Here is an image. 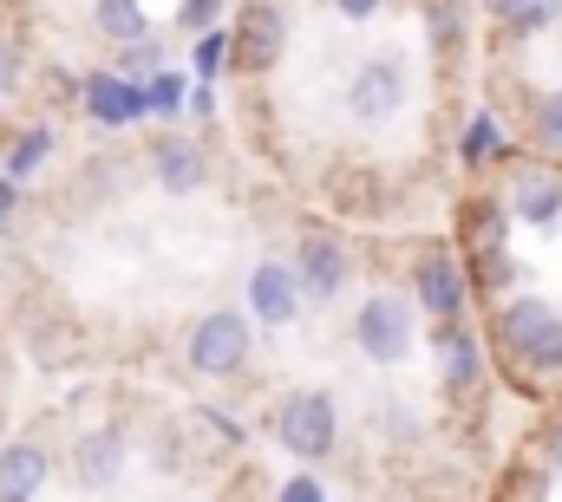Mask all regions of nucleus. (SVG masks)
<instances>
[{
	"instance_id": "obj_1",
	"label": "nucleus",
	"mask_w": 562,
	"mask_h": 502,
	"mask_svg": "<svg viewBox=\"0 0 562 502\" xmlns=\"http://www.w3.org/2000/svg\"><path fill=\"white\" fill-rule=\"evenodd\" d=\"M334 437H340V411H334V398L327 391H288L276 404V444L281 450H294V457H327L334 450Z\"/></svg>"
},
{
	"instance_id": "obj_2",
	"label": "nucleus",
	"mask_w": 562,
	"mask_h": 502,
	"mask_svg": "<svg viewBox=\"0 0 562 502\" xmlns=\"http://www.w3.org/2000/svg\"><path fill=\"white\" fill-rule=\"evenodd\" d=\"M353 340H360L367 360L400 366V360L413 353V307H406L400 294H373V300L360 307V320H353Z\"/></svg>"
},
{
	"instance_id": "obj_3",
	"label": "nucleus",
	"mask_w": 562,
	"mask_h": 502,
	"mask_svg": "<svg viewBox=\"0 0 562 502\" xmlns=\"http://www.w3.org/2000/svg\"><path fill=\"white\" fill-rule=\"evenodd\" d=\"M504 340L524 366H562V320L543 300H510L504 307Z\"/></svg>"
},
{
	"instance_id": "obj_4",
	"label": "nucleus",
	"mask_w": 562,
	"mask_h": 502,
	"mask_svg": "<svg viewBox=\"0 0 562 502\" xmlns=\"http://www.w3.org/2000/svg\"><path fill=\"white\" fill-rule=\"evenodd\" d=\"M249 360V320L243 313H229V307H216V313H203L196 320V333H190V366L210 378L236 373Z\"/></svg>"
},
{
	"instance_id": "obj_5",
	"label": "nucleus",
	"mask_w": 562,
	"mask_h": 502,
	"mask_svg": "<svg viewBox=\"0 0 562 502\" xmlns=\"http://www.w3.org/2000/svg\"><path fill=\"white\" fill-rule=\"evenodd\" d=\"M406 105V72L393 66V59H367L360 72H353V85H347V112L360 118V125H380V118H393Z\"/></svg>"
},
{
	"instance_id": "obj_6",
	"label": "nucleus",
	"mask_w": 562,
	"mask_h": 502,
	"mask_svg": "<svg viewBox=\"0 0 562 502\" xmlns=\"http://www.w3.org/2000/svg\"><path fill=\"white\" fill-rule=\"evenodd\" d=\"M229 46H236L229 59H236L243 72H269V66L281 59V46H288V20H281V7L256 0V7L236 20V39H229Z\"/></svg>"
},
{
	"instance_id": "obj_7",
	"label": "nucleus",
	"mask_w": 562,
	"mask_h": 502,
	"mask_svg": "<svg viewBox=\"0 0 562 502\" xmlns=\"http://www.w3.org/2000/svg\"><path fill=\"white\" fill-rule=\"evenodd\" d=\"M249 307L262 313V320H276V327H288L294 313H301V281L281 267V261H262L256 274H249Z\"/></svg>"
},
{
	"instance_id": "obj_8",
	"label": "nucleus",
	"mask_w": 562,
	"mask_h": 502,
	"mask_svg": "<svg viewBox=\"0 0 562 502\" xmlns=\"http://www.w3.org/2000/svg\"><path fill=\"white\" fill-rule=\"evenodd\" d=\"M419 307H431L438 320L464 313V267L451 254H425L419 261Z\"/></svg>"
},
{
	"instance_id": "obj_9",
	"label": "nucleus",
	"mask_w": 562,
	"mask_h": 502,
	"mask_svg": "<svg viewBox=\"0 0 562 502\" xmlns=\"http://www.w3.org/2000/svg\"><path fill=\"white\" fill-rule=\"evenodd\" d=\"M301 287L314 294V300H334L340 287H347V254L334 236H307L301 242Z\"/></svg>"
},
{
	"instance_id": "obj_10",
	"label": "nucleus",
	"mask_w": 562,
	"mask_h": 502,
	"mask_svg": "<svg viewBox=\"0 0 562 502\" xmlns=\"http://www.w3.org/2000/svg\"><path fill=\"white\" fill-rule=\"evenodd\" d=\"M86 99H92V118L99 125H132V118H144V105H150L132 79H105V72L86 79Z\"/></svg>"
},
{
	"instance_id": "obj_11",
	"label": "nucleus",
	"mask_w": 562,
	"mask_h": 502,
	"mask_svg": "<svg viewBox=\"0 0 562 502\" xmlns=\"http://www.w3.org/2000/svg\"><path fill=\"white\" fill-rule=\"evenodd\" d=\"M510 203H517V216H524V223H557V209H562V176H557V170H517V183H510Z\"/></svg>"
},
{
	"instance_id": "obj_12",
	"label": "nucleus",
	"mask_w": 562,
	"mask_h": 502,
	"mask_svg": "<svg viewBox=\"0 0 562 502\" xmlns=\"http://www.w3.org/2000/svg\"><path fill=\"white\" fill-rule=\"evenodd\" d=\"M72 464H79V483L112 490V477H119V464H125V437H119V431H92V437H79Z\"/></svg>"
},
{
	"instance_id": "obj_13",
	"label": "nucleus",
	"mask_w": 562,
	"mask_h": 502,
	"mask_svg": "<svg viewBox=\"0 0 562 502\" xmlns=\"http://www.w3.org/2000/svg\"><path fill=\"white\" fill-rule=\"evenodd\" d=\"M46 483V450L40 444H7L0 450V502H20Z\"/></svg>"
},
{
	"instance_id": "obj_14",
	"label": "nucleus",
	"mask_w": 562,
	"mask_h": 502,
	"mask_svg": "<svg viewBox=\"0 0 562 502\" xmlns=\"http://www.w3.org/2000/svg\"><path fill=\"white\" fill-rule=\"evenodd\" d=\"M157 183L164 190H196L203 183V157H196L190 137H164L157 144Z\"/></svg>"
},
{
	"instance_id": "obj_15",
	"label": "nucleus",
	"mask_w": 562,
	"mask_h": 502,
	"mask_svg": "<svg viewBox=\"0 0 562 502\" xmlns=\"http://www.w3.org/2000/svg\"><path fill=\"white\" fill-rule=\"evenodd\" d=\"M491 7H497V20H504L510 33H543L562 13V0H491Z\"/></svg>"
},
{
	"instance_id": "obj_16",
	"label": "nucleus",
	"mask_w": 562,
	"mask_h": 502,
	"mask_svg": "<svg viewBox=\"0 0 562 502\" xmlns=\"http://www.w3.org/2000/svg\"><path fill=\"white\" fill-rule=\"evenodd\" d=\"M99 33L105 39H144V7L138 0H99Z\"/></svg>"
},
{
	"instance_id": "obj_17",
	"label": "nucleus",
	"mask_w": 562,
	"mask_h": 502,
	"mask_svg": "<svg viewBox=\"0 0 562 502\" xmlns=\"http://www.w3.org/2000/svg\"><path fill=\"white\" fill-rule=\"evenodd\" d=\"M438 360H445V378H451V385H471V378H477V346H471V333H445Z\"/></svg>"
},
{
	"instance_id": "obj_18",
	"label": "nucleus",
	"mask_w": 562,
	"mask_h": 502,
	"mask_svg": "<svg viewBox=\"0 0 562 502\" xmlns=\"http://www.w3.org/2000/svg\"><path fill=\"white\" fill-rule=\"evenodd\" d=\"M537 144H543V150H562V92L537 105Z\"/></svg>"
},
{
	"instance_id": "obj_19",
	"label": "nucleus",
	"mask_w": 562,
	"mask_h": 502,
	"mask_svg": "<svg viewBox=\"0 0 562 502\" xmlns=\"http://www.w3.org/2000/svg\"><path fill=\"white\" fill-rule=\"evenodd\" d=\"M497 144H504V130L491 125V118H477V125L464 130V157H471V163H477V157H491Z\"/></svg>"
},
{
	"instance_id": "obj_20",
	"label": "nucleus",
	"mask_w": 562,
	"mask_h": 502,
	"mask_svg": "<svg viewBox=\"0 0 562 502\" xmlns=\"http://www.w3.org/2000/svg\"><path fill=\"white\" fill-rule=\"evenodd\" d=\"M40 150H46V130H26V137H20V150H13V176H26V170L40 163Z\"/></svg>"
},
{
	"instance_id": "obj_21",
	"label": "nucleus",
	"mask_w": 562,
	"mask_h": 502,
	"mask_svg": "<svg viewBox=\"0 0 562 502\" xmlns=\"http://www.w3.org/2000/svg\"><path fill=\"white\" fill-rule=\"evenodd\" d=\"M13 85H20V46H13V39L0 33V99H7Z\"/></svg>"
},
{
	"instance_id": "obj_22",
	"label": "nucleus",
	"mask_w": 562,
	"mask_h": 502,
	"mask_svg": "<svg viewBox=\"0 0 562 502\" xmlns=\"http://www.w3.org/2000/svg\"><path fill=\"white\" fill-rule=\"evenodd\" d=\"M281 497H288V502H314V497H321V483H314V477H294Z\"/></svg>"
},
{
	"instance_id": "obj_23",
	"label": "nucleus",
	"mask_w": 562,
	"mask_h": 502,
	"mask_svg": "<svg viewBox=\"0 0 562 502\" xmlns=\"http://www.w3.org/2000/svg\"><path fill=\"white\" fill-rule=\"evenodd\" d=\"M177 99H183V92H177V79H157V85H150V105H164V112H170Z\"/></svg>"
},
{
	"instance_id": "obj_24",
	"label": "nucleus",
	"mask_w": 562,
	"mask_h": 502,
	"mask_svg": "<svg viewBox=\"0 0 562 502\" xmlns=\"http://www.w3.org/2000/svg\"><path fill=\"white\" fill-rule=\"evenodd\" d=\"M210 13H216V0H190V7H183V26H203Z\"/></svg>"
},
{
	"instance_id": "obj_25",
	"label": "nucleus",
	"mask_w": 562,
	"mask_h": 502,
	"mask_svg": "<svg viewBox=\"0 0 562 502\" xmlns=\"http://www.w3.org/2000/svg\"><path fill=\"white\" fill-rule=\"evenodd\" d=\"M334 7H340V13H353V20H367V13H373L380 0H334Z\"/></svg>"
},
{
	"instance_id": "obj_26",
	"label": "nucleus",
	"mask_w": 562,
	"mask_h": 502,
	"mask_svg": "<svg viewBox=\"0 0 562 502\" xmlns=\"http://www.w3.org/2000/svg\"><path fill=\"white\" fill-rule=\"evenodd\" d=\"M550 464H562V431H550Z\"/></svg>"
}]
</instances>
